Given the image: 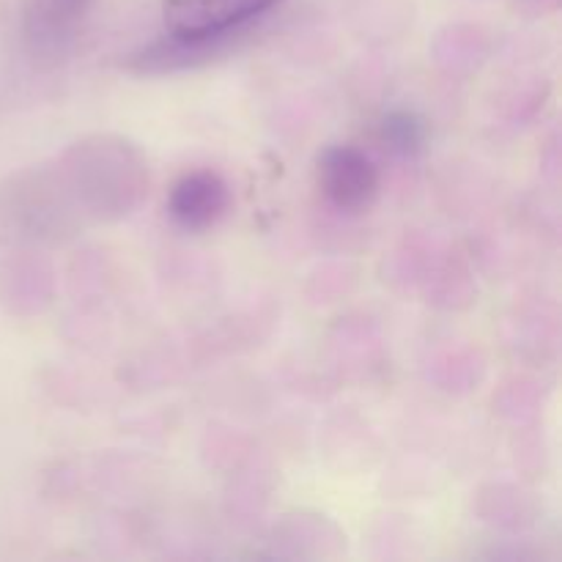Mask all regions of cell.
Wrapping results in <instances>:
<instances>
[{
    "label": "cell",
    "mask_w": 562,
    "mask_h": 562,
    "mask_svg": "<svg viewBox=\"0 0 562 562\" xmlns=\"http://www.w3.org/2000/svg\"><path fill=\"white\" fill-rule=\"evenodd\" d=\"M280 0H165L162 16L170 33V44L151 47L137 58L143 71L154 64H170L173 58H187L190 53H203L209 44L228 38L231 33L245 27L274 9Z\"/></svg>",
    "instance_id": "cell-1"
},
{
    "label": "cell",
    "mask_w": 562,
    "mask_h": 562,
    "mask_svg": "<svg viewBox=\"0 0 562 562\" xmlns=\"http://www.w3.org/2000/svg\"><path fill=\"white\" fill-rule=\"evenodd\" d=\"M318 190L344 214H366L379 201L376 162L355 146H333L318 159Z\"/></svg>",
    "instance_id": "cell-2"
},
{
    "label": "cell",
    "mask_w": 562,
    "mask_h": 562,
    "mask_svg": "<svg viewBox=\"0 0 562 562\" xmlns=\"http://www.w3.org/2000/svg\"><path fill=\"white\" fill-rule=\"evenodd\" d=\"M231 209V190L217 170H190L173 184L168 212L179 228L190 234L214 228Z\"/></svg>",
    "instance_id": "cell-3"
},
{
    "label": "cell",
    "mask_w": 562,
    "mask_h": 562,
    "mask_svg": "<svg viewBox=\"0 0 562 562\" xmlns=\"http://www.w3.org/2000/svg\"><path fill=\"white\" fill-rule=\"evenodd\" d=\"M93 0H27L22 31L33 53H58L80 27Z\"/></svg>",
    "instance_id": "cell-4"
},
{
    "label": "cell",
    "mask_w": 562,
    "mask_h": 562,
    "mask_svg": "<svg viewBox=\"0 0 562 562\" xmlns=\"http://www.w3.org/2000/svg\"><path fill=\"white\" fill-rule=\"evenodd\" d=\"M384 135L401 148H415L423 140V126L417 124L412 115H393V119L384 124Z\"/></svg>",
    "instance_id": "cell-5"
}]
</instances>
